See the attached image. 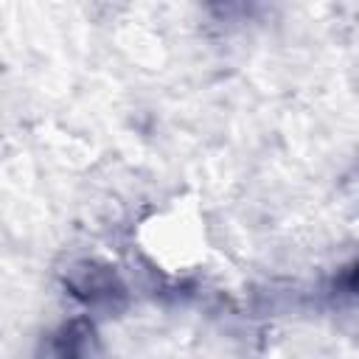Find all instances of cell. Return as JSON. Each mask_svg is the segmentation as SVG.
<instances>
[{
	"mask_svg": "<svg viewBox=\"0 0 359 359\" xmlns=\"http://www.w3.org/2000/svg\"><path fill=\"white\" fill-rule=\"evenodd\" d=\"M351 283H353V286L359 283V266H356V272H353V278H351Z\"/></svg>",
	"mask_w": 359,
	"mask_h": 359,
	"instance_id": "6da1fadb",
	"label": "cell"
}]
</instances>
